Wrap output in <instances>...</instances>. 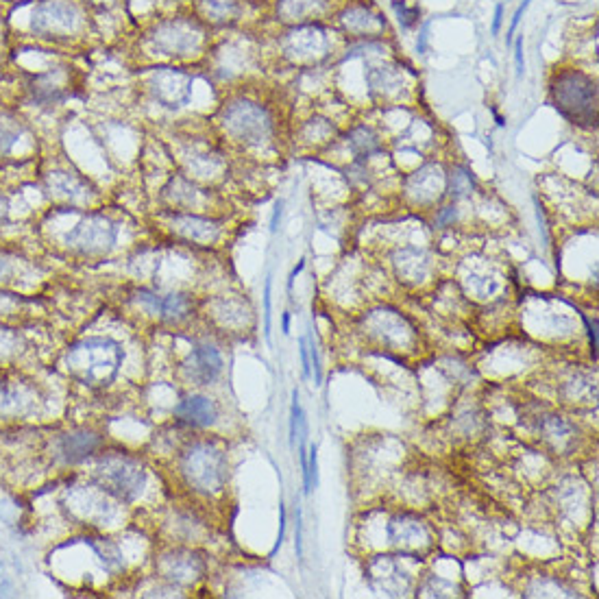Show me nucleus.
<instances>
[{"mask_svg":"<svg viewBox=\"0 0 599 599\" xmlns=\"http://www.w3.org/2000/svg\"><path fill=\"white\" fill-rule=\"evenodd\" d=\"M456 216H458V210H456V205H449V207H443V210H440V214H438V220L436 223L440 225V227H445V225H451L456 220Z\"/></svg>","mask_w":599,"mask_h":599,"instance_id":"obj_40","label":"nucleus"},{"mask_svg":"<svg viewBox=\"0 0 599 599\" xmlns=\"http://www.w3.org/2000/svg\"><path fill=\"white\" fill-rule=\"evenodd\" d=\"M170 227H173V231L179 238L188 242H197V244H212L220 236V225L216 220L194 216V214H175Z\"/></svg>","mask_w":599,"mask_h":599,"instance_id":"obj_16","label":"nucleus"},{"mask_svg":"<svg viewBox=\"0 0 599 599\" xmlns=\"http://www.w3.org/2000/svg\"><path fill=\"white\" fill-rule=\"evenodd\" d=\"M541 432L549 443H554L556 447H565L567 440H571L573 436V425L567 423L562 417H547L543 421Z\"/></svg>","mask_w":599,"mask_h":599,"instance_id":"obj_30","label":"nucleus"},{"mask_svg":"<svg viewBox=\"0 0 599 599\" xmlns=\"http://www.w3.org/2000/svg\"><path fill=\"white\" fill-rule=\"evenodd\" d=\"M586 325H589V336H591V342H593V356H595V349H597V323H591L589 319L584 316Z\"/></svg>","mask_w":599,"mask_h":599,"instance_id":"obj_45","label":"nucleus"},{"mask_svg":"<svg viewBox=\"0 0 599 599\" xmlns=\"http://www.w3.org/2000/svg\"><path fill=\"white\" fill-rule=\"evenodd\" d=\"M299 353H301V366H303V375L310 377L312 375V364H310V353H308V338L299 340Z\"/></svg>","mask_w":599,"mask_h":599,"instance_id":"obj_39","label":"nucleus"},{"mask_svg":"<svg viewBox=\"0 0 599 599\" xmlns=\"http://www.w3.org/2000/svg\"><path fill=\"white\" fill-rule=\"evenodd\" d=\"M162 576L170 582L177 584H190L201 578L203 573V560L188 552H175L162 558L160 562Z\"/></svg>","mask_w":599,"mask_h":599,"instance_id":"obj_17","label":"nucleus"},{"mask_svg":"<svg viewBox=\"0 0 599 599\" xmlns=\"http://www.w3.org/2000/svg\"><path fill=\"white\" fill-rule=\"evenodd\" d=\"M170 186H175V192H168V194L173 197V203L177 207H190L194 199H197V190H194V186L186 179H177L170 183Z\"/></svg>","mask_w":599,"mask_h":599,"instance_id":"obj_34","label":"nucleus"},{"mask_svg":"<svg viewBox=\"0 0 599 599\" xmlns=\"http://www.w3.org/2000/svg\"><path fill=\"white\" fill-rule=\"evenodd\" d=\"M310 347H308V353H310V364L314 366V380L316 384H321V360H319V349H316L314 340L310 338Z\"/></svg>","mask_w":599,"mask_h":599,"instance_id":"obj_38","label":"nucleus"},{"mask_svg":"<svg viewBox=\"0 0 599 599\" xmlns=\"http://www.w3.org/2000/svg\"><path fill=\"white\" fill-rule=\"evenodd\" d=\"M175 417L192 427H210L218 419V408L210 397L190 395L175 408Z\"/></svg>","mask_w":599,"mask_h":599,"instance_id":"obj_18","label":"nucleus"},{"mask_svg":"<svg viewBox=\"0 0 599 599\" xmlns=\"http://www.w3.org/2000/svg\"><path fill=\"white\" fill-rule=\"evenodd\" d=\"M393 266L403 284H421L430 275V258L419 249H399L393 255Z\"/></svg>","mask_w":599,"mask_h":599,"instance_id":"obj_20","label":"nucleus"},{"mask_svg":"<svg viewBox=\"0 0 599 599\" xmlns=\"http://www.w3.org/2000/svg\"><path fill=\"white\" fill-rule=\"evenodd\" d=\"M83 14L72 0H42L31 14V29L38 38L70 40L81 31Z\"/></svg>","mask_w":599,"mask_h":599,"instance_id":"obj_6","label":"nucleus"},{"mask_svg":"<svg viewBox=\"0 0 599 599\" xmlns=\"http://www.w3.org/2000/svg\"><path fill=\"white\" fill-rule=\"evenodd\" d=\"M295 545H297V556H303V523H301V510L297 508V536H295Z\"/></svg>","mask_w":599,"mask_h":599,"instance_id":"obj_42","label":"nucleus"},{"mask_svg":"<svg viewBox=\"0 0 599 599\" xmlns=\"http://www.w3.org/2000/svg\"><path fill=\"white\" fill-rule=\"evenodd\" d=\"M85 3L96 5V7H105V5H112V3H116V0H85Z\"/></svg>","mask_w":599,"mask_h":599,"instance_id":"obj_48","label":"nucleus"},{"mask_svg":"<svg viewBox=\"0 0 599 599\" xmlns=\"http://www.w3.org/2000/svg\"><path fill=\"white\" fill-rule=\"evenodd\" d=\"M388 536L390 543L406 549V552H419L430 545V530L427 525L412 517V515H399L388 523Z\"/></svg>","mask_w":599,"mask_h":599,"instance_id":"obj_15","label":"nucleus"},{"mask_svg":"<svg viewBox=\"0 0 599 599\" xmlns=\"http://www.w3.org/2000/svg\"><path fill=\"white\" fill-rule=\"evenodd\" d=\"M271 288H273V281L271 277L266 279V288H264V334H266V340L271 342Z\"/></svg>","mask_w":599,"mask_h":599,"instance_id":"obj_37","label":"nucleus"},{"mask_svg":"<svg viewBox=\"0 0 599 599\" xmlns=\"http://www.w3.org/2000/svg\"><path fill=\"white\" fill-rule=\"evenodd\" d=\"M192 312V303L186 295L181 292H173V295H157L155 305H153V316H160L166 323H179L183 319H188Z\"/></svg>","mask_w":599,"mask_h":599,"instance_id":"obj_21","label":"nucleus"},{"mask_svg":"<svg viewBox=\"0 0 599 599\" xmlns=\"http://www.w3.org/2000/svg\"><path fill=\"white\" fill-rule=\"evenodd\" d=\"M51 188L55 190L57 197H64L70 201H81L88 197V186L77 177L68 173H55L51 177Z\"/></svg>","mask_w":599,"mask_h":599,"instance_id":"obj_25","label":"nucleus"},{"mask_svg":"<svg viewBox=\"0 0 599 599\" xmlns=\"http://www.w3.org/2000/svg\"><path fill=\"white\" fill-rule=\"evenodd\" d=\"M281 53L290 61H299V64H312L327 57L332 42H329V33L321 27V24H297L279 42Z\"/></svg>","mask_w":599,"mask_h":599,"instance_id":"obj_8","label":"nucleus"},{"mask_svg":"<svg viewBox=\"0 0 599 599\" xmlns=\"http://www.w3.org/2000/svg\"><path fill=\"white\" fill-rule=\"evenodd\" d=\"M118 236L116 225L103 214L85 216L81 223L70 231L66 242L70 249L85 255H101L114 247Z\"/></svg>","mask_w":599,"mask_h":599,"instance_id":"obj_9","label":"nucleus"},{"mask_svg":"<svg viewBox=\"0 0 599 599\" xmlns=\"http://www.w3.org/2000/svg\"><path fill=\"white\" fill-rule=\"evenodd\" d=\"M562 393H565L567 401L571 403H591L597 397V388L595 382H591L589 377H573V380L565 384Z\"/></svg>","mask_w":599,"mask_h":599,"instance_id":"obj_29","label":"nucleus"},{"mask_svg":"<svg viewBox=\"0 0 599 599\" xmlns=\"http://www.w3.org/2000/svg\"><path fill=\"white\" fill-rule=\"evenodd\" d=\"M20 131L22 129H20L16 118L0 114V155L11 151V146H14L16 140L20 138Z\"/></svg>","mask_w":599,"mask_h":599,"instance_id":"obj_31","label":"nucleus"},{"mask_svg":"<svg viewBox=\"0 0 599 599\" xmlns=\"http://www.w3.org/2000/svg\"><path fill=\"white\" fill-rule=\"evenodd\" d=\"M369 83L373 92H382V94H390L393 90L401 92L403 88V77L397 72V68L393 66H386V68H375L369 77Z\"/></svg>","mask_w":599,"mask_h":599,"instance_id":"obj_28","label":"nucleus"},{"mask_svg":"<svg viewBox=\"0 0 599 599\" xmlns=\"http://www.w3.org/2000/svg\"><path fill=\"white\" fill-rule=\"evenodd\" d=\"M92 547H94V552L101 556L103 565L109 571H118V569L125 567V562H122V554H120V549L116 545H112L109 541H94Z\"/></svg>","mask_w":599,"mask_h":599,"instance_id":"obj_32","label":"nucleus"},{"mask_svg":"<svg viewBox=\"0 0 599 599\" xmlns=\"http://www.w3.org/2000/svg\"><path fill=\"white\" fill-rule=\"evenodd\" d=\"M181 473L199 493H218L227 482L225 451L214 443H194L181 458Z\"/></svg>","mask_w":599,"mask_h":599,"instance_id":"obj_4","label":"nucleus"},{"mask_svg":"<svg viewBox=\"0 0 599 599\" xmlns=\"http://www.w3.org/2000/svg\"><path fill=\"white\" fill-rule=\"evenodd\" d=\"M349 146L356 157H360V160H364V157H369L373 153L380 151V138H377V133L369 127H358L353 129L349 133Z\"/></svg>","mask_w":599,"mask_h":599,"instance_id":"obj_27","label":"nucleus"},{"mask_svg":"<svg viewBox=\"0 0 599 599\" xmlns=\"http://www.w3.org/2000/svg\"><path fill=\"white\" fill-rule=\"evenodd\" d=\"M530 3L532 0H523L521 3V7L515 11V18H512V24H510V31H508V42L512 40V35H515V31H517V27H519V22H521V16H523V11L530 7Z\"/></svg>","mask_w":599,"mask_h":599,"instance_id":"obj_41","label":"nucleus"},{"mask_svg":"<svg viewBox=\"0 0 599 599\" xmlns=\"http://www.w3.org/2000/svg\"><path fill=\"white\" fill-rule=\"evenodd\" d=\"M393 9H395V14L399 18V24L403 29H412L414 24L419 22V16H421L419 7H408L406 0H395Z\"/></svg>","mask_w":599,"mask_h":599,"instance_id":"obj_35","label":"nucleus"},{"mask_svg":"<svg viewBox=\"0 0 599 599\" xmlns=\"http://www.w3.org/2000/svg\"><path fill=\"white\" fill-rule=\"evenodd\" d=\"M329 7V0H277V20L290 27L308 24L323 16Z\"/></svg>","mask_w":599,"mask_h":599,"instance_id":"obj_19","label":"nucleus"},{"mask_svg":"<svg viewBox=\"0 0 599 599\" xmlns=\"http://www.w3.org/2000/svg\"><path fill=\"white\" fill-rule=\"evenodd\" d=\"M96 478L109 493L122 501L138 499L146 482L142 464L125 454L103 456L99 460V467H96Z\"/></svg>","mask_w":599,"mask_h":599,"instance_id":"obj_7","label":"nucleus"},{"mask_svg":"<svg viewBox=\"0 0 599 599\" xmlns=\"http://www.w3.org/2000/svg\"><path fill=\"white\" fill-rule=\"evenodd\" d=\"M515 61H517V77L523 75L525 70V61H523V40H517L515 44Z\"/></svg>","mask_w":599,"mask_h":599,"instance_id":"obj_43","label":"nucleus"},{"mask_svg":"<svg viewBox=\"0 0 599 599\" xmlns=\"http://www.w3.org/2000/svg\"><path fill=\"white\" fill-rule=\"evenodd\" d=\"M149 44L157 55L173 57V59H188L194 55H201L205 44V31L197 20L188 18H170L149 33Z\"/></svg>","mask_w":599,"mask_h":599,"instance_id":"obj_5","label":"nucleus"},{"mask_svg":"<svg viewBox=\"0 0 599 599\" xmlns=\"http://www.w3.org/2000/svg\"><path fill=\"white\" fill-rule=\"evenodd\" d=\"M549 99L562 118L578 127H595L597 83L578 68H560L549 81Z\"/></svg>","mask_w":599,"mask_h":599,"instance_id":"obj_1","label":"nucleus"},{"mask_svg":"<svg viewBox=\"0 0 599 599\" xmlns=\"http://www.w3.org/2000/svg\"><path fill=\"white\" fill-rule=\"evenodd\" d=\"M334 131H336V127L329 120L316 118V120H310L308 125H305L303 136H305V140H308V142H327L329 138L334 136Z\"/></svg>","mask_w":599,"mask_h":599,"instance_id":"obj_33","label":"nucleus"},{"mask_svg":"<svg viewBox=\"0 0 599 599\" xmlns=\"http://www.w3.org/2000/svg\"><path fill=\"white\" fill-rule=\"evenodd\" d=\"M427 31H430V24H425L423 31H421V38H419V44H417V51L419 53H425V44H427Z\"/></svg>","mask_w":599,"mask_h":599,"instance_id":"obj_46","label":"nucleus"},{"mask_svg":"<svg viewBox=\"0 0 599 599\" xmlns=\"http://www.w3.org/2000/svg\"><path fill=\"white\" fill-rule=\"evenodd\" d=\"M101 445V438L92 432H75L61 440V454L68 462H79L92 456Z\"/></svg>","mask_w":599,"mask_h":599,"instance_id":"obj_23","label":"nucleus"},{"mask_svg":"<svg viewBox=\"0 0 599 599\" xmlns=\"http://www.w3.org/2000/svg\"><path fill=\"white\" fill-rule=\"evenodd\" d=\"M7 207H9L7 201H5L3 197H0V218H5V216H7Z\"/></svg>","mask_w":599,"mask_h":599,"instance_id":"obj_49","label":"nucleus"},{"mask_svg":"<svg viewBox=\"0 0 599 599\" xmlns=\"http://www.w3.org/2000/svg\"><path fill=\"white\" fill-rule=\"evenodd\" d=\"M473 188H475V179H473L469 168L454 166V168L449 170V175H447V188L445 190H447V194H449L451 199L460 201L464 197H469V194L473 192Z\"/></svg>","mask_w":599,"mask_h":599,"instance_id":"obj_26","label":"nucleus"},{"mask_svg":"<svg viewBox=\"0 0 599 599\" xmlns=\"http://www.w3.org/2000/svg\"><path fill=\"white\" fill-rule=\"evenodd\" d=\"M501 18H504V5H497V7H495V20H493V35H499Z\"/></svg>","mask_w":599,"mask_h":599,"instance_id":"obj_44","label":"nucleus"},{"mask_svg":"<svg viewBox=\"0 0 599 599\" xmlns=\"http://www.w3.org/2000/svg\"><path fill=\"white\" fill-rule=\"evenodd\" d=\"M31 94L33 101L40 105H57L66 99L64 88L53 79V75H38L31 79Z\"/></svg>","mask_w":599,"mask_h":599,"instance_id":"obj_24","label":"nucleus"},{"mask_svg":"<svg viewBox=\"0 0 599 599\" xmlns=\"http://www.w3.org/2000/svg\"><path fill=\"white\" fill-rule=\"evenodd\" d=\"M122 364V349L109 338H85L66 353L68 373L85 386L101 388L116 380Z\"/></svg>","mask_w":599,"mask_h":599,"instance_id":"obj_2","label":"nucleus"},{"mask_svg":"<svg viewBox=\"0 0 599 599\" xmlns=\"http://www.w3.org/2000/svg\"><path fill=\"white\" fill-rule=\"evenodd\" d=\"M338 22L347 33L356 35V38H362V40L380 38V35L386 31L384 16H380L377 11H373L371 7H364V5L347 7L338 16Z\"/></svg>","mask_w":599,"mask_h":599,"instance_id":"obj_14","label":"nucleus"},{"mask_svg":"<svg viewBox=\"0 0 599 599\" xmlns=\"http://www.w3.org/2000/svg\"><path fill=\"white\" fill-rule=\"evenodd\" d=\"M369 580L375 591L397 597L410 589V576L401 569L395 556H377L369 565Z\"/></svg>","mask_w":599,"mask_h":599,"instance_id":"obj_11","label":"nucleus"},{"mask_svg":"<svg viewBox=\"0 0 599 599\" xmlns=\"http://www.w3.org/2000/svg\"><path fill=\"white\" fill-rule=\"evenodd\" d=\"M194 77L181 68H155L149 79L153 99L164 107H181L190 101Z\"/></svg>","mask_w":599,"mask_h":599,"instance_id":"obj_10","label":"nucleus"},{"mask_svg":"<svg viewBox=\"0 0 599 599\" xmlns=\"http://www.w3.org/2000/svg\"><path fill=\"white\" fill-rule=\"evenodd\" d=\"M281 210H284V203H277L275 205V214H273V223H271V229L273 231H277V223H279V218H281Z\"/></svg>","mask_w":599,"mask_h":599,"instance_id":"obj_47","label":"nucleus"},{"mask_svg":"<svg viewBox=\"0 0 599 599\" xmlns=\"http://www.w3.org/2000/svg\"><path fill=\"white\" fill-rule=\"evenodd\" d=\"M288 323H290V316L286 314V316H284V332H286V334H288Z\"/></svg>","mask_w":599,"mask_h":599,"instance_id":"obj_50","label":"nucleus"},{"mask_svg":"<svg viewBox=\"0 0 599 599\" xmlns=\"http://www.w3.org/2000/svg\"><path fill=\"white\" fill-rule=\"evenodd\" d=\"M199 11L205 22L223 27V24L236 22L242 14L240 0H201Z\"/></svg>","mask_w":599,"mask_h":599,"instance_id":"obj_22","label":"nucleus"},{"mask_svg":"<svg viewBox=\"0 0 599 599\" xmlns=\"http://www.w3.org/2000/svg\"><path fill=\"white\" fill-rule=\"evenodd\" d=\"M181 369L188 382L197 386H210L220 375V371H223V358H220L216 347L201 345L197 349H192L186 362L181 364Z\"/></svg>","mask_w":599,"mask_h":599,"instance_id":"obj_13","label":"nucleus"},{"mask_svg":"<svg viewBox=\"0 0 599 599\" xmlns=\"http://www.w3.org/2000/svg\"><path fill=\"white\" fill-rule=\"evenodd\" d=\"M308 475H305L303 478V488H305V495H308L310 491H312V486H316L319 484V451H316V445H312L310 447V451H308Z\"/></svg>","mask_w":599,"mask_h":599,"instance_id":"obj_36","label":"nucleus"},{"mask_svg":"<svg viewBox=\"0 0 599 599\" xmlns=\"http://www.w3.org/2000/svg\"><path fill=\"white\" fill-rule=\"evenodd\" d=\"M220 125L231 140L249 149H262L275 133V120L268 107L251 99L229 101L220 112Z\"/></svg>","mask_w":599,"mask_h":599,"instance_id":"obj_3","label":"nucleus"},{"mask_svg":"<svg viewBox=\"0 0 599 599\" xmlns=\"http://www.w3.org/2000/svg\"><path fill=\"white\" fill-rule=\"evenodd\" d=\"M445 188H447V175L443 173V168L436 164H427L406 179L408 197L414 203H421V205L438 201L443 197Z\"/></svg>","mask_w":599,"mask_h":599,"instance_id":"obj_12","label":"nucleus"}]
</instances>
